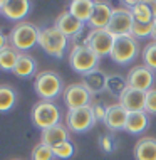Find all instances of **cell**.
<instances>
[{
	"label": "cell",
	"mask_w": 156,
	"mask_h": 160,
	"mask_svg": "<svg viewBox=\"0 0 156 160\" xmlns=\"http://www.w3.org/2000/svg\"><path fill=\"white\" fill-rule=\"evenodd\" d=\"M141 58H143V64L156 72V41L146 44V47L141 52Z\"/></svg>",
	"instance_id": "29"
},
{
	"label": "cell",
	"mask_w": 156,
	"mask_h": 160,
	"mask_svg": "<svg viewBox=\"0 0 156 160\" xmlns=\"http://www.w3.org/2000/svg\"><path fill=\"white\" fill-rule=\"evenodd\" d=\"M64 103L69 110H77V108H84V106H91V99L92 94L82 83H74L69 84L64 89Z\"/></svg>",
	"instance_id": "10"
},
{
	"label": "cell",
	"mask_w": 156,
	"mask_h": 160,
	"mask_svg": "<svg viewBox=\"0 0 156 160\" xmlns=\"http://www.w3.org/2000/svg\"><path fill=\"white\" fill-rule=\"evenodd\" d=\"M17 99H19V94L14 86L0 84V113H7V111L14 110Z\"/></svg>",
	"instance_id": "24"
},
{
	"label": "cell",
	"mask_w": 156,
	"mask_h": 160,
	"mask_svg": "<svg viewBox=\"0 0 156 160\" xmlns=\"http://www.w3.org/2000/svg\"><path fill=\"white\" fill-rule=\"evenodd\" d=\"M126 79H128L129 88L148 93V91H151V88H153V84L156 81V74H154L153 69H149V68H146L144 64H141V66L133 68L131 71L128 72Z\"/></svg>",
	"instance_id": "9"
},
{
	"label": "cell",
	"mask_w": 156,
	"mask_h": 160,
	"mask_svg": "<svg viewBox=\"0 0 156 160\" xmlns=\"http://www.w3.org/2000/svg\"><path fill=\"white\" fill-rule=\"evenodd\" d=\"M30 118H32V123L39 130L44 132V130L52 128L60 123V110L54 101L40 99L39 103L34 105L32 111H30Z\"/></svg>",
	"instance_id": "4"
},
{
	"label": "cell",
	"mask_w": 156,
	"mask_h": 160,
	"mask_svg": "<svg viewBox=\"0 0 156 160\" xmlns=\"http://www.w3.org/2000/svg\"><path fill=\"white\" fill-rule=\"evenodd\" d=\"M94 110V116H96V122H102L106 120V113H107V106H104V103H96L92 105Z\"/></svg>",
	"instance_id": "33"
},
{
	"label": "cell",
	"mask_w": 156,
	"mask_h": 160,
	"mask_svg": "<svg viewBox=\"0 0 156 160\" xmlns=\"http://www.w3.org/2000/svg\"><path fill=\"white\" fill-rule=\"evenodd\" d=\"M54 25H55V27H57L67 39H71V41H72L74 37H77L79 34H82V31H84V24H82L81 20H77L69 10L62 12V14H60L57 19H55V24H54Z\"/></svg>",
	"instance_id": "13"
},
{
	"label": "cell",
	"mask_w": 156,
	"mask_h": 160,
	"mask_svg": "<svg viewBox=\"0 0 156 160\" xmlns=\"http://www.w3.org/2000/svg\"><path fill=\"white\" fill-rule=\"evenodd\" d=\"M30 158H32V160H55V155H54L52 147L44 145V143L40 142V143H37V145L32 148Z\"/></svg>",
	"instance_id": "28"
},
{
	"label": "cell",
	"mask_w": 156,
	"mask_h": 160,
	"mask_svg": "<svg viewBox=\"0 0 156 160\" xmlns=\"http://www.w3.org/2000/svg\"><path fill=\"white\" fill-rule=\"evenodd\" d=\"M151 37H153L154 41H156V19L153 20V36H151Z\"/></svg>",
	"instance_id": "36"
},
{
	"label": "cell",
	"mask_w": 156,
	"mask_h": 160,
	"mask_svg": "<svg viewBox=\"0 0 156 160\" xmlns=\"http://www.w3.org/2000/svg\"><path fill=\"white\" fill-rule=\"evenodd\" d=\"M139 54L138 41L131 36H121L114 39V46L111 51V59L116 64H129Z\"/></svg>",
	"instance_id": "6"
},
{
	"label": "cell",
	"mask_w": 156,
	"mask_h": 160,
	"mask_svg": "<svg viewBox=\"0 0 156 160\" xmlns=\"http://www.w3.org/2000/svg\"><path fill=\"white\" fill-rule=\"evenodd\" d=\"M40 29L30 22H19L12 27L8 34V46H12L19 52H27L39 44Z\"/></svg>",
	"instance_id": "1"
},
{
	"label": "cell",
	"mask_w": 156,
	"mask_h": 160,
	"mask_svg": "<svg viewBox=\"0 0 156 160\" xmlns=\"http://www.w3.org/2000/svg\"><path fill=\"white\" fill-rule=\"evenodd\" d=\"M146 113L149 116L156 115V89H151V91L146 93Z\"/></svg>",
	"instance_id": "32"
},
{
	"label": "cell",
	"mask_w": 156,
	"mask_h": 160,
	"mask_svg": "<svg viewBox=\"0 0 156 160\" xmlns=\"http://www.w3.org/2000/svg\"><path fill=\"white\" fill-rule=\"evenodd\" d=\"M34 3L30 0H2V15L12 22H24L32 10Z\"/></svg>",
	"instance_id": "12"
},
{
	"label": "cell",
	"mask_w": 156,
	"mask_h": 160,
	"mask_svg": "<svg viewBox=\"0 0 156 160\" xmlns=\"http://www.w3.org/2000/svg\"><path fill=\"white\" fill-rule=\"evenodd\" d=\"M133 24H134V17H133L129 8H126V7L124 8H114V14H112L111 22L107 25L106 31L114 37L131 36Z\"/></svg>",
	"instance_id": "8"
},
{
	"label": "cell",
	"mask_w": 156,
	"mask_h": 160,
	"mask_svg": "<svg viewBox=\"0 0 156 160\" xmlns=\"http://www.w3.org/2000/svg\"><path fill=\"white\" fill-rule=\"evenodd\" d=\"M118 137H116L114 132H107V133H102L101 137H99V147H101V150L104 153H114L116 150H118Z\"/></svg>",
	"instance_id": "27"
},
{
	"label": "cell",
	"mask_w": 156,
	"mask_h": 160,
	"mask_svg": "<svg viewBox=\"0 0 156 160\" xmlns=\"http://www.w3.org/2000/svg\"><path fill=\"white\" fill-rule=\"evenodd\" d=\"M34 89L44 101H54L60 94H64V81L55 71H42L35 76Z\"/></svg>",
	"instance_id": "2"
},
{
	"label": "cell",
	"mask_w": 156,
	"mask_h": 160,
	"mask_svg": "<svg viewBox=\"0 0 156 160\" xmlns=\"http://www.w3.org/2000/svg\"><path fill=\"white\" fill-rule=\"evenodd\" d=\"M96 116H94L92 105L84 106V108H77V110H69L66 115V127L74 133H86L94 127Z\"/></svg>",
	"instance_id": "7"
},
{
	"label": "cell",
	"mask_w": 156,
	"mask_h": 160,
	"mask_svg": "<svg viewBox=\"0 0 156 160\" xmlns=\"http://www.w3.org/2000/svg\"><path fill=\"white\" fill-rule=\"evenodd\" d=\"M52 150H54L55 158H60V160H69V158L74 157V153H76V147H74V143H72L71 140L64 142V143H60L57 147H54Z\"/></svg>",
	"instance_id": "31"
},
{
	"label": "cell",
	"mask_w": 156,
	"mask_h": 160,
	"mask_svg": "<svg viewBox=\"0 0 156 160\" xmlns=\"http://www.w3.org/2000/svg\"><path fill=\"white\" fill-rule=\"evenodd\" d=\"M67 140H69V128L62 123L55 125V127H52V128L44 130L42 135H40L42 143L49 145V147H52V148L60 145V143H64V142H67Z\"/></svg>",
	"instance_id": "17"
},
{
	"label": "cell",
	"mask_w": 156,
	"mask_h": 160,
	"mask_svg": "<svg viewBox=\"0 0 156 160\" xmlns=\"http://www.w3.org/2000/svg\"><path fill=\"white\" fill-rule=\"evenodd\" d=\"M119 105L128 111V113H136V111L146 110V93L138 91V89L128 88L126 91L121 94Z\"/></svg>",
	"instance_id": "14"
},
{
	"label": "cell",
	"mask_w": 156,
	"mask_h": 160,
	"mask_svg": "<svg viewBox=\"0 0 156 160\" xmlns=\"http://www.w3.org/2000/svg\"><path fill=\"white\" fill-rule=\"evenodd\" d=\"M99 59L101 58L96 52H92L87 46L72 47L71 54H69V64H71V68L82 76L94 71V69H97Z\"/></svg>",
	"instance_id": "5"
},
{
	"label": "cell",
	"mask_w": 156,
	"mask_h": 160,
	"mask_svg": "<svg viewBox=\"0 0 156 160\" xmlns=\"http://www.w3.org/2000/svg\"><path fill=\"white\" fill-rule=\"evenodd\" d=\"M12 160H20V158H12Z\"/></svg>",
	"instance_id": "38"
},
{
	"label": "cell",
	"mask_w": 156,
	"mask_h": 160,
	"mask_svg": "<svg viewBox=\"0 0 156 160\" xmlns=\"http://www.w3.org/2000/svg\"><path fill=\"white\" fill-rule=\"evenodd\" d=\"M94 5H96V2H92V0H72L69 5V12L82 24H87L94 12Z\"/></svg>",
	"instance_id": "22"
},
{
	"label": "cell",
	"mask_w": 156,
	"mask_h": 160,
	"mask_svg": "<svg viewBox=\"0 0 156 160\" xmlns=\"http://www.w3.org/2000/svg\"><path fill=\"white\" fill-rule=\"evenodd\" d=\"M114 36H111L106 29H97L87 34V47L92 52H96L99 58L111 56L112 46H114Z\"/></svg>",
	"instance_id": "11"
},
{
	"label": "cell",
	"mask_w": 156,
	"mask_h": 160,
	"mask_svg": "<svg viewBox=\"0 0 156 160\" xmlns=\"http://www.w3.org/2000/svg\"><path fill=\"white\" fill-rule=\"evenodd\" d=\"M133 153L136 160H156V138L143 137L134 145Z\"/></svg>",
	"instance_id": "20"
},
{
	"label": "cell",
	"mask_w": 156,
	"mask_h": 160,
	"mask_svg": "<svg viewBox=\"0 0 156 160\" xmlns=\"http://www.w3.org/2000/svg\"><path fill=\"white\" fill-rule=\"evenodd\" d=\"M8 46V36H5L2 31H0V51L3 49V47Z\"/></svg>",
	"instance_id": "34"
},
{
	"label": "cell",
	"mask_w": 156,
	"mask_h": 160,
	"mask_svg": "<svg viewBox=\"0 0 156 160\" xmlns=\"http://www.w3.org/2000/svg\"><path fill=\"white\" fill-rule=\"evenodd\" d=\"M148 127H149V115L146 111H136V113L128 115L124 132L131 133V135H139V133L146 132Z\"/></svg>",
	"instance_id": "21"
},
{
	"label": "cell",
	"mask_w": 156,
	"mask_h": 160,
	"mask_svg": "<svg viewBox=\"0 0 156 160\" xmlns=\"http://www.w3.org/2000/svg\"><path fill=\"white\" fill-rule=\"evenodd\" d=\"M114 14V8L111 7V3L107 2H96L94 5V12L89 19V25L92 31H97V29H107V25L111 22V17Z\"/></svg>",
	"instance_id": "15"
},
{
	"label": "cell",
	"mask_w": 156,
	"mask_h": 160,
	"mask_svg": "<svg viewBox=\"0 0 156 160\" xmlns=\"http://www.w3.org/2000/svg\"><path fill=\"white\" fill-rule=\"evenodd\" d=\"M128 111L119 105H111L107 106V113H106V120L104 125L107 127L109 132H121L126 128V122H128Z\"/></svg>",
	"instance_id": "16"
},
{
	"label": "cell",
	"mask_w": 156,
	"mask_h": 160,
	"mask_svg": "<svg viewBox=\"0 0 156 160\" xmlns=\"http://www.w3.org/2000/svg\"><path fill=\"white\" fill-rule=\"evenodd\" d=\"M20 52L15 51L12 46H7L0 51V69L2 71H14L17 61H19Z\"/></svg>",
	"instance_id": "26"
},
{
	"label": "cell",
	"mask_w": 156,
	"mask_h": 160,
	"mask_svg": "<svg viewBox=\"0 0 156 160\" xmlns=\"http://www.w3.org/2000/svg\"><path fill=\"white\" fill-rule=\"evenodd\" d=\"M129 88L128 84V79L121 74H112V76H107V81H106V91L111 93L112 96H118L121 98L126 89Z\"/></svg>",
	"instance_id": "25"
},
{
	"label": "cell",
	"mask_w": 156,
	"mask_h": 160,
	"mask_svg": "<svg viewBox=\"0 0 156 160\" xmlns=\"http://www.w3.org/2000/svg\"><path fill=\"white\" fill-rule=\"evenodd\" d=\"M146 3H148V7H149V10H151L153 19H156V0H146Z\"/></svg>",
	"instance_id": "35"
},
{
	"label": "cell",
	"mask_w": 156,
	"mask_h": 160,
	"mask_svg": "<svg viewBox=\"0 0 156 160\" xmlns=\"http://www.w3.org/2000/svg\"><path fill=\"white\" fill-rule=\"evenodd\" d=\"M0 14H2V0H0Z\"/></svg>",
	"instance_id": "37"
},
{
	"label": "cell",
	"mask_w": 156,
	"mask_h": 160,
	"mask_svg": "<svg viewBox=\"0 0 156 160\" xmlns=\"http://www.w3.org/2000/svg\"><path fill=\"white\" fill-rule=\"evenodd\" d=\"M14 74L17 78H32V76H37V61L34 56H30L27 52H20L19 56V61H17L15 68H14Z\"/></svg>",
	"instance_id": "18"
},
{
	"label": "cell",
	"mask_w": 156,
	"mask_h": 160,
	"mask_svg": "<svg viewBox=\"0 0 156 160\" xmlns=\"http://www.w3.org/2000/svg\"><path fill=\"white\" fill-rule=\"evenodd\" d=\"M106 81H107V74L101 69H94V71L87 72L82 76V84L91 91V94H97L106 89Z\"/></svg>",
	"instance_id": "19"
},
{
	"label": "cell",
	"mask_w": 156,
	"mask_h": 160,
	"mask_svg": "<svg viewBox=\"0 0 156 160\" xmlns=\"http://www.w3.org/2000/svg\"><path fill=\"white\" fill-rule=\"evenodd\" d=\"M153 36V22H134L133 24V31L131 37L138 39H146Z\"/></svg>",
	"instance_id": "30"
},
{
	"label": "cell",
	"mask_w": 156,
	"mask_h": 160,
	"mask_svg": "<svg viewBox=\"0 0 156 160\" xmlns=\"http://www.w3.org/2000/svg\"><path fill=\"white\" fill-rule=\"evenodd\" d=\"M123 5L131 10L134 22H153L154 20L146 0H141V2H124Z\"/></svg>",
	"instance_id": "23"
},
{
	"label": "cell",
	"mask_w": 156,
	"mask_h": 160,
	"mask_svg": "<svg viewBox=\"0 0 156 160\" xmlns=\"http://www.w3.org/2000/svg\"><path fill=\"white\" fill-rule=\"evenodd\" d=\"M39 46L45 51L52 58H64L67 47H69V39L59 31L55 25L52 27L40 29V37H39Z\"/></svg>",
	"instance_id": "3"
}]
</instances>
